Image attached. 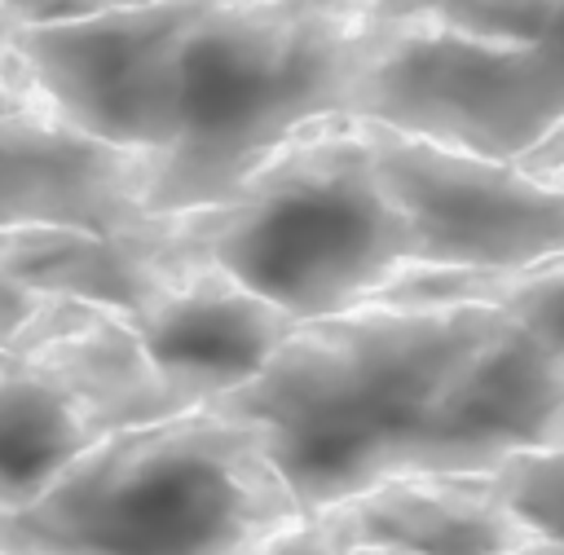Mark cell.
Instances as JSON below:
<instances>
[{"mask_svg": "<svg viewBox=\"0 0 564 555\" xmlns=\"http://www.w3.org/2000/svg\"><path fill=\"white\" fill-rule=\"evenodd\" d=\"M203 220L207 264L300 326L370 308L414 273L405 220L357 123L304 137Z\"/></svg>", "mask_w": 564, "mask_h": 555, "instance_id": "4", "label": "cell"}, {"mask_svg": "<svg viewBox=\"0 0 564 555\" xmlns=\"http://www.w3.org/2000/svg\"><path fill=\"white\" fill-rule=\"evenodd\" d=\"M344 555H401V551H344Z\"/></svg>", "mask_w": 564, "mask_h": 555, "instance_id": "16", "label": "cell"}, {"mask_svg": "<svg viewBox=\"0 0 564 555\" xmlns=\"http://www.w3.org/2000/svg\"><path fill=\"white\" fill-rule=\"evenodd\" d=\"M489 485L533 537L564 546V445L529 449L498 463L489 471Z\"/></svg>", "mask_w": 564, "mask_h": 555, "instance_id": "12", "label": "cell"}, {"mask_svg": "<svg viewBox=\"0 0 564 555\" xmlns=\"http://www.w3.org/2000/svg\"><path fill=\"white\" fill-rule=\"evenodd\" d=\"M502 326L489 304H375L304 322L212 410L256 423L295 502L317 515L419 471L436 401Z\"/></svg>", "mask_w": 564, "mask_h": 555, "instance_id": "1", "label": "cell"}, {"mask_svg": "<svg viewBox=\"0 0 564 555\" xmlns=\"http://www.w3.org/2000/svg\"><path fill=\"white\" fill-rule=\"evenodd\" d=\"M366 48V0H212L176 48L145 211L220 207L304 137L348 123Z\"/></svg>", "mask_w": 564, "mask_h": 555, "instance_id": "2", "label": "cell"}, {"mask_svg": "<svg viewBox=\"0 0 564 555\" xmlns=\"http://www.w3.org/2000/svg\"><path fill=\"white\" fill-rule=\"evenodd\" d=\"M308 520L339 551L516 555L533 542L489 476H397Z\"/></svg>", "mask_w": 564, "mask_h": 555, "instance_id": "10", "label": "cell"}, {"mask_svg": "<svg viewBox=\"0 0 564 555\" xmlns=\"http://www.w3.org/2000/svg\"><path fill=\"white\" fill-rule=\"evenodd\" d=\"M551 445H564V352L507 317L436 401L414 476H489Z\"/></svg>", "mask_w": 564, "mask_h": 555, "instance_id": "8", "label": "cell"}, {"mask_svg": "<svg viewBox=\"0 0 564 555\" xmlns=\"http://www.w3.org/2000/svg\"><path fill=\"white\" fill-rule=\"evenodd\" d=\"M212 0H132L31 35L62 115L97 145L159 159L172 141L176 48Z\"/></svg>", "mask_w": 564, "mask_h": 555, "instance_id": "7", "label": "cell"}, {"mask_svg": "<svg viewBox=\"0 0 564 555\" xmlns=\"http://www.w3.org/2000/svg\"><path fill=\"white\" fill-rule=\"evenodd\" d=\"M269 555H344V551H339L335 542H326L313 520H300L291 533H282V537L269 546Z\"/></svg>", "mask_w": 564, "mask_h": 555, "instance_id": "13", "label": "cell"}, {"mask_svg": "<svg viewBox=\"0 0 564 555\" xmlns=\"http://www.w3.org/2000/svg\"><path fill=\"white\" fill-rule=\"evenodd\" d=\"M348 123L533 167L564 141V44L370 18Z\"/></svg>", "mask_w": 564, "mask_h": 555, "instance_id": "5", "label": "cell"}, {"mask_svg": "<svg viewBox=\"0 0 564 555\" xmlns=\"http://www.w3.org/2000/svg\"><path fill=\"white\" fill-rule=\"evenodd\" d=\"M423 273H520L564 255V181L357 123Z\"/></svg>", "mask_w": 564, "mask_h": 555, "instance_id": "6", "label": "cell"}, {"mask_svg": "<svg viewBox=\"0 0 564 555\" xmlns=\"http://www.w3.org/2000/svg\"><path fill=\"white\" fill-rule=\"evenodd\" d=\"M533 172H546V176H560V181H564V141H560L542 163H533Z\"/></svg>", "mask_w": 564, "mask_h": 555, "instance_id": "14", "label": "cell"}, {"mask_svg": "<svg viewBox=\"0 0 564 555\" xmlns=\"http://www.w3.org/2000/svg\"><path fill=\"white\" fill-rule=\"evenodd\" d=\"M516 555H564V546L560 542H546V537H533L524 551H516Z\"/></svg>", "mask_w": 564, "mask_h": 555, "instance_id": "15", "label": "cell"}, {"mask_svg": "<svg viewBox=\"0 0 564 555\" xmlns=\"http://www.w3.org/2000/svg\"><path fill=\"white\" fill-rule=\"evenodd\" d=\"M375 304H397V308H414V304H489L498 313L511 317V326H520L524 335H533L538 344L564 352V255L520 269V273H405L392 291H383ZM370 304V308H375Z\"/></svg>", "mask_w": 564, "mask_h": 555, "instance_id": "11", "label": "cell"}, {"mask_svg": "<svg viewBox=\"0 0 564 555\" xmlns=\"http://www.w3.org/2000/svg\"><path fill=\"white\" fill-rule=\"evenodd\" d=\"M128 326L159 379L189 410H203L251 383L300 330L295 317L251 295L216 264H203L167 286Z\"/></svg>", "mask_w": 564, "mask_h": 555, "instance_id": "9", "label": "cell"}, {"mask_svg": "<svg viewBox=\"0 0 564 555\" xmlns=\"http://www.w3.org/2000/svg\"><path fill=\"white\" fill-rule=\"evenodd\" d=\"M300 520L264 432L203 405L97 440L31 507L0 511V555H269Z\"/></svg>", "mask_w": 564, "mask_h": 555, "instance_id": "3", "label": "cell"}]
</instances>
